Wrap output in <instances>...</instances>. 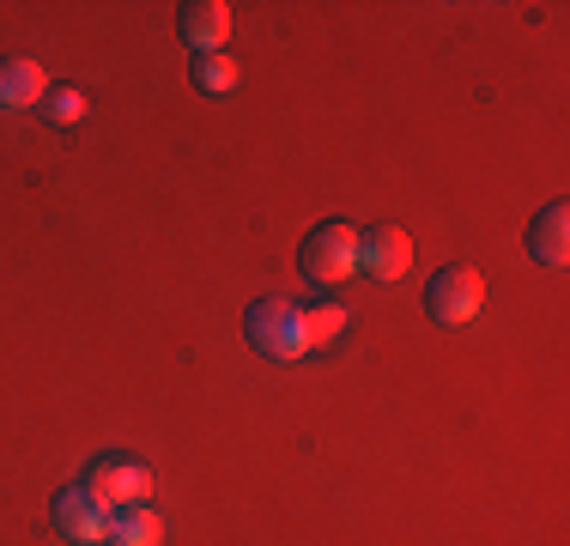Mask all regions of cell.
<instances>
[{
  "label": "cell",
  "instance_id": "obj_1",
  "mask_svg": "<svg viewBox=\"0 0 570 546\" xmlns=\"http://www.w3.org/2000/svg\"><path fill=\"white\" fill-rule=\"evenodd\" d=\"M297 267H304V285H309V292L334 298V292L352 280V273H358V231H352L346 218H322V225L304 237Z\"/></svg>",
  "mask_w": 570,
  "mask_h": 546
},
{
  "label": "cell",
  "instance_id": "obj_2",
  "mask_svg": "<svg viewBox=\"0 0 570 546\" xmlns=\"http://www.w3.org/2000/svg\"><path fill=\"white\" fill-rule=\"evenodd\" d=\"M243 334H249V347L262 352V359H274V364L309 359L304 304H292V298H262V304H249V316H243Z\"/></svg>",
  "mask_w": 570,
  "mask_h": 546
},
{
  "label": "cell",
  "instance_id": "obj_3",
  "mask_svg": "<svg viewBox=\"0 0 570 546\" xmlns=\"http://www.w3.org/2000/svg\"><path fill=\"white\" fill-rule=\"evenodd\" d=\"M485 310V280L473 267H438V280L425 285V316L438 328H468Z\"/></svg>",
  "mask_w": 570,
  "mask_h": 546
},
{
  "label": "cell",
  "instance_id": "obj_4",
  "mask_svg": "<svg viewBox=\"0 0 570 546\" xmlns=\"http://www.w3.org/2000/svg\"><path fill=\"white\" fill-rule=\"evenodd\" d=\"M91 491V498L104 504V510H128V504H146L153 498V468L134 456H104L86 468V480H79Z\"/></svg>",
  "mask_w": 570,
  "mask_h": 546
},
{
  "label": "cell",
  "instance_id": "obj_5",
  "mask_svg": "<svg viewBox=\"0 0 570 546\" xmlns=\"http://www.w3.org/2000/svg\"><path fill=\"white\" fill-rule=\"evenodd\" d=\"M49 516H56V535H67L73 546H98V540H104V528H110V510H104V504L91 498V491L79 486V480L56 491Z\"/></svg>",
  "mask_w": 570,
  "mask_h": 546
},
{
  "label": "cell",
  "instance_id": "obj_6",
  "mask_svg": "<svg viewBox=\"0 0 570 546\" xmlns=\"http://www.w3.org/2000/svg\"><path fill=\"white\" fill-rule=\"evenodd\" d=\"M406 267H413V237H406L401 225L358 231V273H371V280H401Z\"/></svg>",
  "mask_w": 570,
  "mask_h": 546
},
{
  "label": "cell",
  "instance_id": "obj_7",
  "mask_svg": "<svg viewBox=\"0 0 570 546\" xmlns=\"http://www.w3.org/2000/svg\"><path fill=\"white\" fill-rule=\"evenodd\" d=\"M176 31L195 55H225V37H230V7L225 0H188L176 7Z\"/></svg>",
  "mask_w": 570,
  "mask_h": 546
},
{
  "label": "cell",
  "instance_id": "obj_8",
  "mask_svg": "<svg viewBox=\"0 0 570 546\" xmlns=\"http://www.w3.org/2000/svg\"><path fill=\"white\" fill-rule=\"evenodd\" d=\"M528 255H534L540 267L570 262V207L564 201H547V207L534 213V225H528Z\"/></svg>",
  "mask_w": 570,
  "mask_h": 546
},
{
  "label": "cell",
  "instance_id": "obj_9",
  "mask_svg": "<svg viewBox=\"0 0 570 546\" xmlns=\"http://www.w3.org/2000/svg\"><path fill=\"white\" fill-rule=\"evenodd\" d=\"M49 98V74L31 55H0V109H37Z\"/></svg>",
  "mask_w": 570,
  "mask_h": 546
},
{
  "label": "cell",
  "instance_id": "obj_10",
  "mask_svg": "<svg viewBox=\"0 0 570 546\" xmlns=\"http://www.w3.org/2000/svg\"><path fill=\"white\" fill-rule=\"evenodd\" d=\"M110 546H165V516L153 504H128V510H110V528H104Z\"/></svg>",
  "mask_w": 570,
  "mask_h": 546
},
{
  "label": "cell",
  "instance_id": "obj_11",
  "mask_svg": "<svg viewBox=\"0 0 570 546\" xmlns=\"http://www.w3.org/2000/svg\"><path fill=\"white\" fill-rule=\"evenodd\" d=\"M352 328V310L346 304H304V334H309V352L328 347V340H341Z\"/></svg>",
  "mask_w": 570,
  "mask_h": 546
},
{
  "label": "cell",
  "instance_id": "obj_12",
  "mask_svg": "<svg viewBox=\"0 0 570 546\" xmlns=\"http://www.w3.org/2000/svg\"><path fill=\"white\" fill-rule=\"evenodd\" d=\"M188 74H195V86L207 91V98H225V91L237 86L243 67L230 61V55H195V61H188Z\"/></svg>",
  "mask_w": 570,
  "mask_h": 546
},
{
  "label": "cell",
  "instance_id": "obj_13",
  "mask_svg": "<svg viewBox=\"0 0 570 546\" xmlns=\"http://www.w3.org/2000/svg\"><path fill=\"white\" fill-rule=\"evenodd\" d=\"M43 104H49L43 116L56 121V128H73V121H86V91H79V86H49Z\"/></svg>",
  "mask_w": 570,
  "mask_h": 546
},
{
  "label": "cell",
  "instance_id": "obj_14",
  "mask_svg": "<svg viewBox=\"0 0 570 546\" xmlns=\"http://www.w3.org/2000/svg\"><path fill=\"white\" fill-rule=\"evenodd\" d=\"M98 546H110V540H98Z\"/></svg>",
  "mask_w": 570,
  "mask_h": 546
}]
</instances>
